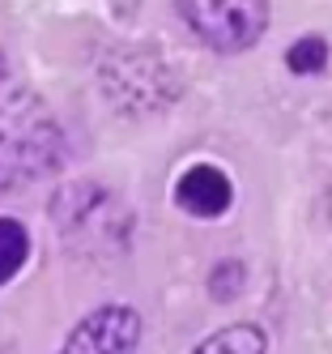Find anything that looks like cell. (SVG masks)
I'll return each mask as SVG.
<instances>
[{
	"instance_id": "5",
	"label": "cell",
	"mask_w": 332,
	"mask_h": 354,
	"mask_svg": "<svg viewBox=\"0 0 332 354\" xmlns=\"http://www.w3.org/2000/svg\"><path fill=\"white\" fill-rule=\"evenodd\" d=\"M175 196H179V205H184L188 214H196V218H217V214L230 209L235 188H230V180H226L217 167L196 162V167H188L184 175H179Z\"/></svg>"
},
{
	"instance_id": "8",
	"label": "cell",
	"mask_w": 332,
	"mask_h": 354,
	"mask_svg": "<svg viewBox=\"0 0 332 354\" xmlns=\"http://www.w3.org/2000/svg\"><path fill=\"white\" fill-rule=\"evenodd\" d=\"M286 64L294 73H320L328 64V43L324 39H298L290 52H286Z\"/></svg>"
},
{
	"instance_id": "7",
	"label": "cell",
	"mask_w": 332,
	"mask_h": 354,
	"mask_svg": "<svg viewBox=\"0 0 332 354\" xmlns=\"http://www.w3.org/2000/svg\"><path fill=\"white\" fill-rule=\"evenodd\" d=\"M30 257V235L17 218H0V286L13 282L17 269Z\"/></svg>"
},
{
	"instance_id": "1",
	"label": "cell",
	"mask_w": 332,
	"mask_h": 354,
	"mask_svg": "<svg viewBox=\"0 0 332 354\" xmlns=\"http://www.w3.org/2000/svg\"><path fill=\"white\" fill-rule=\"evenodd\" d=\"M64 154V137L56 120L35 94L0 98V188L39 180Z\"/></svg>"
},
{
	"instance_id": "4",
	"label": "cell",
	"mask_w": 332,
	"mask_h": 354,
	"mask_svg": "<svg viewBox=\"0 0 332 354\" xmlns=\"http://www.w3.org/2000/svg\"><path fill=\"white\" fill-rule=\"evenodd\" d=\"M145 60H149L145 52H119L115 64L107 68V94L128 111H149V107H162L166 98H175L170 73L162 64H149V73H141Z\"/></svg>"
},
{
	"instance_id": "3",
	"label": "cell",
	"mask_w": 332,
	"mask_h": 354,
	"mask_svg": "<svg viewBox=\"0 0 332 354\" xmlns=\"http://www.w3.org/2000/svg\"><path fill=\"white\" fill-rule=\"evenodd\" d=\"M137 350H141V316L124 303H107L72 328L60 354H137Z\"/></svg>"
},
{
	"instance_id": "2",
	"label": "cell",
	"mask_w": 332,
	"mask_h": 354,
	"mask_svg": "<svg viewBox=\"0 0 332 354\" xmlns=\"http://www.w3.org/2000/svg\"><path fill=\"white\" fill-rule=\"evenodd\" d=\"M188 30L222 56L247 52L268 26V0H179Z\"/></svg>"
},
{
	"instance_id": "6",
	"label": "cell",
	"mask_w": 332,
	"mask_h": 354,
	"mask_svg": "<svg viewBox=\"0 0 332 354\" xmlns=\"http://www.w3.org/2000/svg\"><path fill=\"white\" fill-rule=\"evenodd\" d=\"M192 354H268V337L260 324H230L204 337Z\"/></svg>"
},
{
	"instance_id": "9",
	"label": "cell",
	"mask_w": 332,
	"mask_h": 354,
	"mask_svg": "<svg viewBox=\"0 0 332 354\" xmlns=\"http://www.w3.org/2000/svg\"><path fill=\"white\" fill-rule=\"evenodd\" d=\"M209 286H213V295H217V299H230V295H235V290L243 286V269H239L235 261H222Z\"/></svg>"
}]
</instances>
